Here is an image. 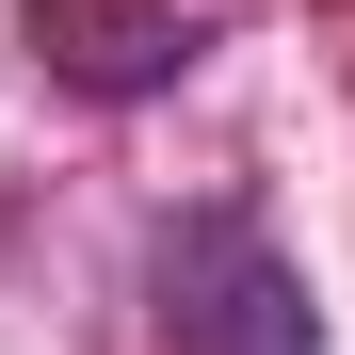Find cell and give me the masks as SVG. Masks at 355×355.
I'll return each instance as SVG.
<instances>
[{"mask_svg":"<svg viewBox=\"0 0 355 355\" xmlns=\"http://www.w3.org/2000/svg\"><path fill=\"white\" fill-rule=\"evenodd\" d=\"M162 339L178 355H323L307 275L275 259L259 210H178L162 226Z\"/></svg>","mask_w":355,"mask_h":355,"instance_id":"cell-1","label":"cell"},{"mask_svg":"<svg viewBox=\"0 0 355 355\" xmlns=\"http://www.w3.org/2000/svg\"><path fill=\"white\" fill-rule=\"evenodd\" d=\"M33 33H49V65H65V81H97V97H146V81H178V65H194V33H178V17H146V0H33Z\"/></svg>","mask_w":355,"mask_h":355,"instance_id":"cell-2","label":"cell"}]
</instances>
